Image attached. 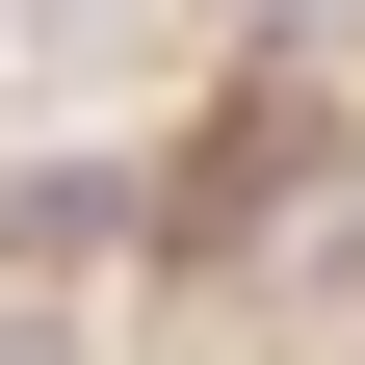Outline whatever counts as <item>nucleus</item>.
I'll list each match as a JSON object with an SVG mask.
<instances>
[{
  "label": "nucleus",
  "mask_w": 365,
  "mask_h": 365,
  "mask_svg": "<svg viewBox=\"0 0 365 365\" xmlns=\"http://www.w3.org/2000/svg\"><path fill=\"white\" fill-rule=\"evenodd\" d=\"M157 209H130V157H0V287H78V261H130Z\"/></svg>",
  "instance_id": "1"
},
{
  "label": "nucleus",
  "mask_w": 365,
  "mask_h": 365,
  "mask_svg": "<svg viewBox=\"0 0 365 365\" xmlns=\"http://www.w3.org/2000/svg\"><path fill=\"white\" fill-rule=\"evenodd\" d=\"M261 287H287V313H365V157H339V182H313L287 235H261Z\"/></svg>",
  "instance_id": "2"
},
{
  "label": "nucleus",
  "mask_w": 365,
  "mask_h": 365,
  "mask_svg": "<svg viewBox=\"0 0 365 365\" xmlns=\"http://www.w3.org/2000/svg\"><path fill=\"white\" fill-rule=\"evenodd\" d=\"M0 365H78V313H53V287H0Z\"/></svg>",
  "instance_id": "3"
},
{
  "label": "nucleus",
  "mask_w": 365,
  "mask_h": 365,
  "mask_svg": "<svg viewBox=\"0 0 365 365\" xmlns=\"http://www.w3.org/2000/svg\"><path fill=\"white\" fill-rule=\"evenodd\" d=\"M339 26H365V0H339Z\"/></svg>",
  "instance_id": "4"
}]
</instances>
